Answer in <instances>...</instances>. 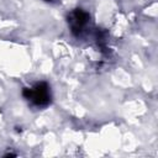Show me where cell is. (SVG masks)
<instances>
[{
	"label": "cell",
	"mask_w": 158,
	"mask_h": 158,
	"mask_svg": "<svg viewBox=\"0 0 158 158\" xmlns=\"http://www.w3.org/2000/svg\"><path fill=\"white\" fill-rule=\"evenodd\" d=\"M22 94L28 101H31L33 105H36L38 107H43V106L48 105L49 100H51L49 88L43 81L36 83L35 85H32L30 88H26Z\"/></svg>",
	"instance_id": "6da1fadb"
},
{
	"label": "cell",
	"mask_w": 158,
	"mask_h": 158,
	"mask_svg": "<svg viewBox=\"0 0 158 158\" xmlns=\"http://www.w3.org/2000/svg\"><path fill=\"white\" fill-rule=\"evenodd\" d=\"M44 1H52V0H44Z\"/></svg>",
	"instance_id": "3957f363"
},
{
	"label": "cell",
	"mask_w": 158,
	"mask_h": 158,
	"mask_svg": "<svg viewBox=\"0 0 158 158\" xmlns=\"http://www.w3.org/2000/svg\"><path fill=\"white\" fill-rule=\"evenodd\" d=\"M89 21H90V15L81 9H75L68 15L69 27H70L72 32L78 36H80L86 30Z\"/></svg>",
	"instance_id": "7a4b0ae2"
}]
</instances>
